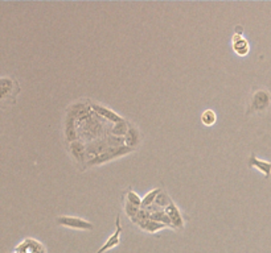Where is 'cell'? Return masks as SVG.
I'll use <instances>...</instances> for the list:
<instances>
[{
  "label": "cell",
  "instance_id": "obj_5",
  "mask_svg": "<svg viewBox=\"0 0 271 253\" xmlns=\"http://www.w3.org/2000/svg\"><path fill=\"white\" fill-rule=\"evenodd\" d=\"M109 144L107 141H102V140H98V141L90 142L88 146H86V156H88L89 160L94 159V157H98V156L103 155L109 150Z\"/></svg>",
  "mask_w": 271,
  "mask_h": 253
},
{
  "label": "cell",
  "instance_id": "obj_2",
  "mask_svg": "<svg viewBox=\"0 0 271 253\" xmlns=\"http://www.w3.org/2000/svg\"><path fill=\"white\" fill-rule=\"evenodd\" d=\"M131 152H134V149L127 145L117 146V148H109V150H107L106 153H103V155L98 156V157H94V159L92 160H89L88 163H86V166L102 165V163L109 162V161H111V160L114 159H118V157L128 155V153H131Z\"/></svg>",
  "mask_w": 271,
  "mask_h": 253
},
{
  "label": "cell",
  "instance_id": "obj_20",
  "mask_svg": "<svg viewBox=\"0 0 271 253\" xmlns=\"http://www.w3.org/2000/svg\"><path fill=\"white\" fill-rule=\"evenodd\" d=\"M171 203H172V201H171L170 195L166 193V191H163L159 194L158 198H156V201H155V205L159 207V208H162V210H166L167 207L170 206Z\"/></svg>",
  "mask_w": 271,
  "mask_h": 253
},
{
  "label": "cell",
  "instance_id": "obj_7",
  "mask_svg": "<svg viewBox=\"0 0 271 253\" xmlns=\"http://www.w3.org/2000/svg\"><path fill=\"white\" fill-rule=\"evenodd\" d=\"M249 167H255V169H258L259 172L262 173L263 176L266 177V178H270L271 176V162L269 161H262V160H259L257 156L251 155L249 159Z\"/></svg>",
  "mask_w": 271,
  "mask_h": 253
},
{
  "label": "cell",
  "instance_id": "obj_4",
  "mask_svg": "<svg viewBox=\"0 0 271 253\" xmlns=\"http://www.w3.org/2000/svg\"><path fill=\"white\" fill-rule=\"evenodd\" d=\"M123 228L121 226V216L117 215V219H115V232H114L113 235L110 236L109 240L106 241L105 244L102 245L101 248L97 251V253H105L106 251H110V249L115 248L117 245L121 243V235H122Z\"/></svg>",
  "mask_w": 271,
  "mask_h": 253
},
{
  "label": "cell",
  "instance_id": "obj_18",
  "mask_svg": "<svg viewBox=\"0 0 271 253\" xmlns=\"http://www.w3.org/2000/svg\"><path fill=\"white\" fill-rule=\"evenodd\" d=\"M124 211H126L127 216L131 219L132 223L136 224V220H138V215H139V211H140L139 207L134 206V205H131L130 202L126 201V203H124Z\"/></svg>",
  "mask_w": 271,
  "mask_h": 253
},
{
  "label": "cell",
  "instance_id": "obj_17",
  "mask_svg": "<svg viewBox=\"0 0 271 253\" xmlns=\"http://www.w3.org/2000/svg\"><path fill=\"white\" fill-rule=\"evenodd\" d=\"M128 128H130V125L127 123L126 120L121 121V123H117V124H114L113 129H111V133H113L114 136H126L127 132H128Z\"/></svg>",
  "mask_w": 271,
  "mask_h": 253
},
{
  "label": "cell",
  "instance_id": "obj_19",
  "mask_svg": "<svg viewBox=\"0 0 271 253\" xmlns=\"http://www.w3.org/2000/svg\"><path fill=\"white\" fill-rule=\"evenodd\" d=\"M216 120H217V116H216V112L213 110H205V111L202 112L201 121L204 125L210 127V125L215 124Z\"/></svg>",
  "mask_w": 271,
  "mask_h": 253
},
{
  "label": "cell",
  "instance_id": "obj_6",
  "mask_svg": "<svg viewBox=\"0 0 271 253\" xmlns=\"http://www.w3.org/2000/svg\"><path fill=\"white\" fill-rule=\"evenodd\" d=\"M166 212L167 215L170 216L173 228H175V230H183L184 228L183 216H181V212H180V210L177 208V206H176L173 202L171 203L170 206L167 207Z\"/></svg>",
  "mask_w": 271,
  "mask_h": 253
},
{
  "label": "cell",
  "instance_id": "obj_15",
  "mask_svg": "<svg viewBox=\"0 0 271 253\" xmlns=\"http://www.w3.org/2000/svg\"><path fill=\"white\" fill-rule=\"evenodd\" d=\"M149 219H152V220H155V222H159V223L166 224L167 227L173 228V226H172V222H171L170 216L167 215L166 210H159V211H156V212H153V214H151ZM173 230H175V228H173Z\"/></svg>",
  "mask_w": 271,
  "mask_h": 253
},
{
  "label": "cell",
  "instance_id": "obj_9",
  "mask_svg": "<svg viewBox=\"0 0 271 253\" xmlns=\"http://www.w3.org/2000/svg\"><path fill=\"white\" fill-rule=\"evenodd\" d=\"M233 49L238 56H246L250 50L249 43L244 39V36L234 35L233 36Z\"/></svg>",
  "mask_w": 271,
  "mask_h": 253
},
{
  "label": "cell",
  "instance_id": "obj_14",
  "mask_svg": "<svg viewBox=\"0 0 271 253\" xmlns=\"http://www.w3.org/2000/svg\"><path fill=\"white\" fill-rule=\"evenodd\" d=\"M65 136L68 138V141H77V132H75L74 128V120L70 119V117H66L65 120Z\"/></svg>",
  "mask_w": 271,
  "mask_h": 253
},
{
  "label": "cell",
  "instance_id": "obj_1",
  "mask_svg": "<svg viewBox=\"0 0 271 253\" xmlns=\"http://www.w3.org/2000/svg\"><path fill=\"white\" fill-rule=\"evenodd\" d=\"M271 106V94L265 89L257 90L253 94L251 102L249 104V110L246 111V115L255 114V112L266 111Z\"/></svg>",
  "mask_w": 271,
  "mask_h": 253
},
{
  "label": "cell",
  "instance_id": "obj_12",
  "mask_svg": "<svg viewBox=\"0 0 271 253\" xmlns=\"http://www.w3.org/2000/svg\"><path fill=\"white\" fill-rule=\"evenodd\" d=\"M138 226H139L143 231L149 232V233H155V232L160 231V230H163V228H167L166 224L155 222V220H152V219H146V220H142Z\"/></svg>",
  "mask_w": 271,
  "mask_h": 253
},
{
  "label": "cell",
  "instance_id": "obj_8",
  "mask_svg": "<svg viewBox=\"0 0 271 253\" xmlns=\"http://www.w3.org/2000/svg\"><path fill=\"white\" fill-rule=\"evenodd\" d=\"M92 108L97 112V114H98V115L102 116V117H105V119H107V120L114 123V124L123 121V119L118 115V114H115V112L109 110V108L103 107V106H101V104H92Z\"/></svg>",
  "mask_w": 271,
  "mask_h": 253
},
{
  "label": "cell",
  "instance_id": "obj_21",
  "mask_svg": "<svg viewBox=\"0 0 271 253\" xmlns=\"http://www.w3.org/2000/svg\"><path fill=\"white\" fill-rule=\"evenodd\" d=\"M142 201H143V198H140L135 191H132V190L127 191V202H130L131 205L142 208Z\"/></svg>",
  "mask_w": 271,
  "mask_h": 253
},
{
  "label": "cell",
  "instance_id": "obj_11",
  "mask_svg": "<svg viewBox=\"0 0 271 253\" xmlns=\"http://www.w3.org/2000/svg\"><path fill=\"white\" fill-rule=\"evenodd\" d=\"M140 141V133L139 131L134 127V125H130V128H128V132L124 136V144L127 146H130L132 149H135V146H138Z\"/></svg>",
  "mask_w": 271,
  "mask_h": 253
},
{
  "label": "cell",
  "instance_id": "obj_16",
  "mask_svg": "<svg viewBox=\"0 0 271 253\" xmlns=\"http://www.w3.org/2000/svg\"><path fill=\"white\" fill-rule=\"evenodd\" d=\"M160 193H162V189H153L152 191H149V193L143 198V201H142V208H147V207L152 206Z\"/></svg>",
  "mask_w": 271,
  "mask_h": 253
},
{
  "label": "cell",
  "instance_id": "obj_10",
  "mask_svg": "<svg viewBox=\"0 0 271 253\" xmlns=\"http://www.w3.org/2000/svg\"><path fill=\"white\" fill-rule=\"evenodd\" d=\"M13 87L15 89L19 87L18 83L13 79H11V78H1L0 79V98L4 99L7 96L16 94V92H13Z\"/></svg>",
  "mask_w": 271,
  "mask_h": 253
},
{
  "label": "cell",
  "instance_id": "obj_3",
  "mask_svg": "<svg viewBox=\"0 0 271 253\" xmlns=\"http://www.w3.org/2000/svg\"><path fill=\"white\" fill-rule=\"evenodd\" d=\"M56 223L64 226V227L74 228V230H83V231L94 230V226L90 222L83 220L81 218H75V216H58V218H56Z\"/></svg>",
  "mask_w": 271,
  "mask_h": 253
},
{
  "label": "cell",
  "instance_id": "obj_13",
  "mask_svg": "<svg viewBox=\"0 0 271 253\" xmlns=\"http://www.w3.org/2000/svg\"><path fill=\"white\" fill-rule=\"evenodd\" d=\"M70 152L78 162H83L85 161V156H86V148L82 142L74 141L70 142Z\"/></svg>",
  "mask_w": 271,
  "mask_h": 253
}]
</instances>
